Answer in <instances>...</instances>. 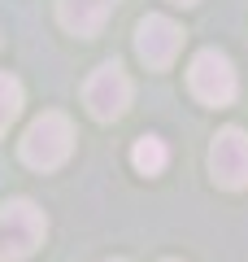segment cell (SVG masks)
Instances as JSON below:
<instances>
[{"label":"cell","instance_id":"obj_11","mask_svg":"<svg viewBox=\"0 0 248 262\" xmlns=\"http://www.w3.org/2000/svg\"><path fill=\"white\" fill-rule=\"evenodd\" d=\"M109 262H127V258H109Z\"/></svg>","mask_w":248,"mask_h":262},{"label":"cell","instance_id":"obj_10","mask_svg":"<svg viewBox=\"0 0 248 262\" xmlns=\"http://www.w3.org/2000/svg\"><path fill=\"white\" fill-rule=\"evenodd\" d=\"M175 5H196V0H175Z\"/></svg>","mask_w":248,"mask_h":262},{"label":"cell","instance_id":"obj_1","mask_svg":"<svg viewBox=\"0 0 248 262\" xmlns=\"http://www.w3.org/2000/svg\"><path fill=\"white\" fill-rule=\"evenodd\" d=\"M74 149V127L65 114H39L22 136V162L35 170H57Z\"/></svg>","mask_w":248,"mask_h":262},{"label":"cell","instance_id":"obj_4","mask_svg":"<svg viewBox=\"0 0 248 262\" xmlns=\"http://www.w3.org/2000/svg\"><path fill=\"white\" fill-rule=\"evenodd\" d=\"M83 101H87V110H92V118H101V122L122 118L127 105H131V79L122 75V66H118V61H105L101 70L87 79Z\"/></svg>","mask_w":248,"mask_h":262},{"label":"cell","instance_id":"obj_2","mask_svg":"<svg viewBox=\"0 0 248 262\" xmlns=\"http://www.w3.org/2000/svg\"><path fill=\"white\" fill-rule=\"evenodd\" d=\"M44 210L27 196H9L5 206H0V249L5 258H31V253L44 245Z\"/></svg>","mask_w":248,"mask_h":262},{"label":"cell","instance_id":"obj_3","mask_svg":"<svg viewBox=\"0 0 248 262\" xmlns=\"http://www.w3.org/2000/svg\"><path fill=\"white\" fill-rule=\"evenodd\" d=\"M187 83H192L196 101H205V105H231V96H235V88H239L227 53H218V48H205V53L192 57Z\"/></svg>","mask_w":248,"mask_h":262},{"label":"cell","instance_id":"obj_7","mask_svg":"<svg viewBox=\"0 0 248 262\" xmlns=\"http://www.w3.org/2000/svg\"><path fill=\"white\" fill-rule=\"evenodd\" d=\"M118 0H57V13H61V27L74 35H96L105 27V18L113 13Z\"/></svg>","mask_w":248,"mask_h":262},{"label":"cell","instance_id":"obj_9","mask_svg":"<svg viewBox=\"0 0 248 262\" xmlns=\"http://www.w3.org/2000/svg\"><path fill=\"white\" fill-rule=\"evenodd\" d=\"M18 110H22V83L0 70V136L9 131V122L18 118Z\"/></svg>","mask_w":248,"mask_h":262},{"label":"cell","instance_id":"obj_8","mask_svg":"<svg viewBox=\"0 0 248 262\" xmlns=\"http://www.w3.org/2000/svg\"><path fill=\"white\" fill-rule=\"evenodd\" d=\"M165 144L157 140V136H139L135 140V149H131V166L139 170V175H161L165 170Z\"/></svg>","mask_w":248,"mask_h":262},{"label":"cell","instance_id":"obj_6","mask_svg":"<svg viewBox=\"0 0 248 262\" xmlns=\"http://www.w3.org/2000/svg\"><path fill=\"white\" fill-rule=\"evenodd\" d=\"M179 44H183V31L170 18H161V13H148V18L139 22V31H135V53L144 57L153 70H165V66L175 61Z\"/></svg>","mask_w":248,"mask_h":262},{"label":"cell","instance_id":"obj_5","mask_svg":"<svg viewBox=\"0 0 248 262\" xmlns=\"http://www.w3.org/2000/svg\"><path fill=\"white\" fill-rule=\"evenodd\" d=\"M209 175L222 188H248V136L239 127H227L209 144Z\"/></svg>","mask_w":248,"mask_h":262}]
</instances>
